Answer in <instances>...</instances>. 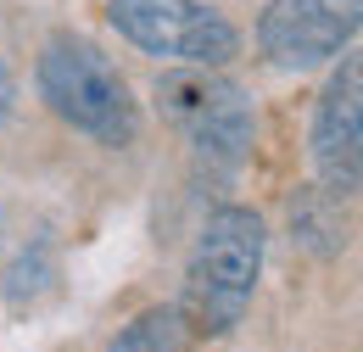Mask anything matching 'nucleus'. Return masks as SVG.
I'll return each mask as SVG.
<instances>
[{"instance_id": "1", "label": "nucleus", "mask_w": 363, "mask_h": 352, "mask_svg": "<svg viewBox=\"0 0 363 352\" xmlns=\"http://www.w3.org/2000/svg\"><path fill=\"white\" fill-rule=\"evenodd\" d=\"M263 246L269 235L252 207H218L201 224L190 268H184V302L174 308L190 336H229L246 319L257 274H263Z\"/></svg>"}, {"instance_id": "2", "label": "nucleus", "mask_w": 363, "mask_h": 352, "mask_svg": "<svg viewBox=\"0 0 363 352\" xmlns=\"http://www.w3.org/2000/svg\"><path fill=\"white\" fill-rule=\"evenodd\" d=\"M34 84L40 101L67 123V129L90 134L95 145H135L140 140V101L129 79L118 73V62L90 45L84 34H56L45 40L40 62H34Z\"/></svg>"}, {"instance_id": "3", "label": "nucleus", "mask_w": 363, "mask_h": 352, "mask_svg": "<svg viewBox=\"0 0 363 352\" xmlns=\"http://www.w3.org/2000/svg\"><path fill=\"white\" fill-rule=\"evenodd\" d=\"M157 101L201 174H240L257 140V106L235 79H213V67H184L157 79Z\"/></svg>"}, {"instance_id": "4", "label": "nucleus", "mask_w": 363, "mask_h": 352, "mask_svg": "<svg viewBox=\"0 0 363 352\" xmlns=\"http://www.w3.org/2000/svg\"><path fill=\"white\" fill-rule=\"evenodd\" d=\"M106 23L118 40L174 67H229L240 56V28L201 0H106Z\"/></svg>"}, {"instance_id": "5", "label": "nucleus", "mask_w": 363, "mask_h": 352, "mask_svg": "<svg viewBox=\"0 0 363 352\" xmlns=\"http://www.w3.org/2000/svg\"><path fill=\"white\" fill-rule=\"evenodd\" d=\"M363 28V0H269L257 17V50L274 67H318L347 56Z\"/></svg>"}, {"instance_id": "6", "label": "nucleus", "mask_w": 363, "mask_h": 352, "mask_svg": "<svg viewBox=\"0 0 363 352\" xmlns=\"http://www.w3.org/2000/svg\"><path fill=\"white\" fill-rule=\"evenodd\" d=\"M313 168L330 196L352 202L363 185V62L347 56L313 106Z\"/></svg>"}, {"instance_id": "7", "label": "nucleus", "mask_w": 363, "mask_h": 352, "mask_svg": "<svg viewBox=\"0 0 363 352\" xmlns=\"http://www.w3.org/2000/svg\"><path fill=\"white\" fill-rule=\"evenodd\" d=\"M106 352H190V330L179 324V313L174 308H151L140 313L135 324H123Z\"/></svg>"}, {"instance_id": "8", "label": "nucleus", "mask_w": 363, "mask_h": 352, "mask_svg": "<svg viewBox=\"0 0 363 352\" xmlns=\"http://www.w3.org/2000/svg\"><path fill=\"white\" fill-rule=\"evenodd\" d=\"M11 112H17V73H11V62L0 56V123H11Z\"/></svg>"}]
</instances>
